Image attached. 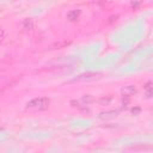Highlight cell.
I'll use <instances>...</instances> for the list:
<instances>
[{
    "label": "cell",
    "mask_w": 153,
    "mask_h": 153,
    "mask_svg": "<svg viewBox=\"0 0 153 153\" xmlns=\"http://www.w3.org/2000/svg\"><path fill=\"white\" fill-rule=\"evenodd\" d=\"M49 106V99L45 97H39V98H35L32 100H30L26 105L27 109L30 110H44Z\"/></svg>",
    "instance_id": "1"
},
{
    "label": "cell",
    "mask_w": 153,
    "mask_h": 153,
    "mask_svg": "<svg viewBox=\"0 0 153 153\" xmlns=\"http://www.w3.org/2000/svg\"><path fill=\"white\" fill-rule=\"evenodd\" d=\"M135 92H136V88H135L133 85H129V86H126L124 88H122V93H123L124 96H127V97L134 94Z\"/></svg>",
    "instance_id": "2"
},
{
    "label": "cell",
    "mask_w": 153,
    "mask_h": 153,
    "mask_svg": "<svg viewBox=\"0 0 153 153\" xmlns=\"http://www.w3.org/2000/svg\"><path fill=\"white\" fill-rule=\"evenodd\" d=\"M79 14H80V11L74 10V11H72V12H69V13L67 14V18H68L69 20H74V19H76V18L79 17Z\"/></svg>",
    "instance_id": "3"
},
{
    "label": "cell",
    "mask_w": 153,
    "mask_h": 153,
    "mask_svg": "<svg viewBox=\"0 0 153 153\" xmlns=\"http://www.w3.org/2000/svg\"><path fill=\"white\" fill-rule=\"evenodd\" d=\"M4 38H5V31L0 29V43L4 41Z\"/></svg>",
    "instance_id": "4"
}]
</instances>
